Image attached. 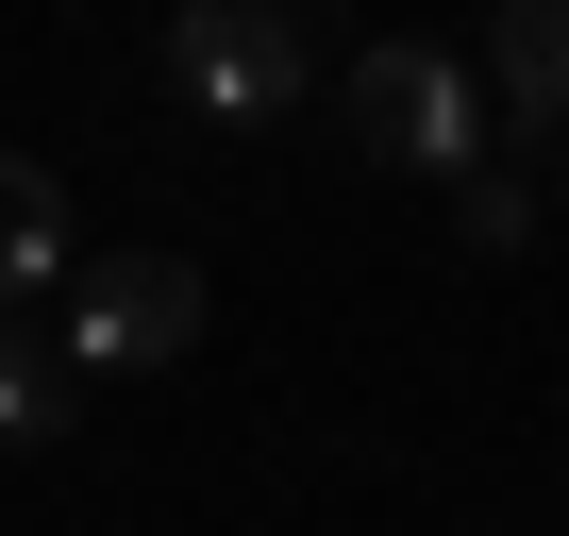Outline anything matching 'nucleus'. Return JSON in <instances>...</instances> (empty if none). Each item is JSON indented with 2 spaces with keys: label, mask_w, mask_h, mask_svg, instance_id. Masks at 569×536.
Returning <instances> with one entry per match:
<instances>
[{
  "label": "nucleus",
  "mask_w": 569,
  "mask_h": 536,
  "mask_svg": "<svg viewBox=\"0 0 569 536\" xmlns=\"http://www.w3.org/2000/svg\"><path fill=\"white\" fill-rule=\"evenodd\" d=\"M151 68H168V101L201 135H268L284 101L319 85V34L284 18V0H184V18L151 34Z\"/></svg>",
  "instance_id": "obj_1"
},
{
  "label": "nucleus",
  "mask_w": 569,
  "mask_h": 536,
  "mask_svg": "<svg viewBox=\"0 0 569 536\" xmlns=\"http://www.w3.org/2000/svg\"><path fill=\"white\" fill-rule=\"evenodd\" d=\"M51 336H68V369H168V353H201V268L184 251H101V268H68Z\"/></svg>",
  "instance_id": "obj_3"
},
{
  "label": "nucleus",
  "mask_w": 569,
  "mask_h": 536,
  "mask_svg": "<svg viewBox=\"0 0 569 536\" xmlns=\"http://www.w3.org/2000/svg\"><path fill=\"white\" fill-rule=\"evenodd\" d=\"M486 85H502V135H569V0H502L486 18Z\"/></svg>",
  "instance_id": "obj_4"
},
{
  "label": "nucleus",
  "mask_w": 569,
  "mask_h": 536,
  "mask_svg": "<svg viewBox=\"0 0 569 536\" xmlns=\"http://www.w3.org/2000/svg\"><path fill=\"white\" fill-rule=\"evenodd\" d=\"M452 235H469V251H519V235H536V168H469V185H452Z\"/></svg>",
  "instance_id": "obj_7"
},
{
  "label": "nucleus",
  "mask_w": 569,
  "mask_h": 536,
  "mask_svg": "<svg viewBox=\"0 0 569 536\" xmlns=\"http://www.w3.org/2000/svg\"><path fill=\"white\" fill-rule=\"evenodd\" d=\"M68 419H84L68 336H51V319H0V436H68Z\"/></svg>",
  "instance_id": "obj_6"
},
{
  "label": "nucleus",
  "mask_w": 569,
  "mask_h": 536,
  "mask_svg": "<svg viewBox=\"0 0 569 536\" xmlns=\"http://www.w3.org/2000/svg\"><path fill=\"white\" fill-rule=\"evenodd\" d=\"M552 185H569V151H552Z\"/></svg>",
  "instance_id": "obj_8"
},
{
  "label": "nucleus",
  "mask_w": 569,
  "mask_h": 536,
  "mask_svg": "<svg viewBox=\"0 0 569 536\" xmlns=\"http://www.w3.org/2000/svg\"><path fill=\"white\" fill-rule=\"evenodd\" d=\"M68 185L34 168V151H0V319H34V302H68Z\"/></svg>",
  "instance_id": "obj_5"
},
{
  "label": "nucleus",
  "mask_w": 569,
  "mask_h": 536,
  "mask_svg": "<svg viewBox=\"0 0 569 536\" xmlns=\"http://www.w3.org/2000/svg\"><path fill=\"white\" fill-rule=\"evenodd\" d=\"M336 101H352V151H369V168H419V185H469V168H486V101H469V68L419 51V34L352 51Z\"/></svg>",
  "instance_id": "obj_2"
}]
</instances>
